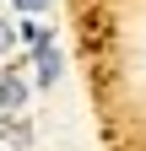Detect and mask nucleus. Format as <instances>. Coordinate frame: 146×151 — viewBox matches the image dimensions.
Returning a JSON list of instances; mask_svg holds the SVG:
<instances>
[{"mask_svg":"<svg viewBox=\"0 0 146 151\" xmlns=\"http://www.w3.org/2000/svg\"><path fill=\"white\" fill-rule=\"evenodd\" d=\"M0 151H6V146H0Z\"/></svg>","mask_w":146,"mask_h":151,"instance_id":"423d86ee","label":"nucleus"},{"mask_svg":"<svg viewBox=\"0 0 146 151\" xmlns=\"http://www.w3.org/2000/svg\"><path fill=\"white\" fill-rule=\"evenodd\" d=\"M49 0H16V16H43Z\"/></svg>","mask_w":146,"mask_h":151,"instance_id":"39448f33","label":"nucleus"},{"mask_svg":"<svg viewBox=\"0 0 146 151\" xmlns=\"http://www.w3.org/2000/svg\"><path fill=\"white\" fill-rule=\"evenodd\" d=\"M16 38H22L27 49H43V43H54V27L43 16H22V22H16Z\"/></svg>","mask_w":146,"mask_h":151,"instance_id":"7ed1b4c3","label":"nucleus"},{"mask_svg":"<svg viewBox=\"0 0 146 151\" xmlns=\"http://www.w3.org/2000/svg\"><path fill=\"white\" fill-rule=\"evenodd\" d=\"M27 108V81L16 70H0V113H22Z\"/></svg>","mask_w":146,"mask_h":151,"instance_id":"f03ea898","label":"nucleus"},{"mask_svg":"<svg viewBox=\"0 0 146 151\" xmlns=\"http://www.w3.org/2000/svg\"><path fill=\"white\" fill-rule=\"evenodd\" d=\"M11 49H16V22H11V16H0V60H6Z\"/></svg>","mask_w":146,"mask_h":151,"instance_id":"20e7f679","label":"nucleus"},{"mask_svg":"<svg viewBox=\"0 0 146 151\" xmlns=\"http://www.w3.org/2000/svg\"><path fill=\"white\" fill-rule=\"evenodd\" d=\"M60 70H65V54H60V43L33 49V81H38V86H54V81H60Z\"/></svg>","mask_w":146,"mask_h":151,"instance_id":"f257e3e1","label":"nucleus"}]
</instances>
